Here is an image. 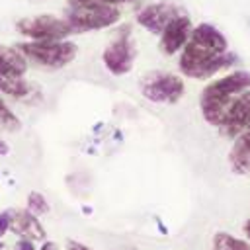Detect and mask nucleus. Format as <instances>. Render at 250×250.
<instances>
[{
    "instance_id": "obj_3",
    "label": "nucleus",
    "mask_w": 250,
    "mask_h": 250,
    "mask_svg": "<svg viewBox=\"0 0 250 250\" xmlns=\"http://www.w3.org/2000/svg\"><path fill=\"white\" fill-rule=\"evenodd\" d=\"M18 51L31 62L47 68H62L74 61L78 47L66 39L53 41H23L16 45Z\"/></svg>"
},
{
    "instance_id": "obj_24",
    "label": "nucleus",
    "mask_w": 250,
    "mask_h": 250,
    "mask_svg": "<svg viewBox=\"0 0 250 250\" xmlns=\"http://www.w3.org/2000/svg\"><path fill=\"white\" fill-rule=\"evenodd\" d=\"M8 150H10V148H8V145L0 139V154H8Z\"/></svg>"
},
{
    "instance_id": "obj_4",
    "label": "nucleus",
    "mask_w": 250,
    "mask_h": 250,
    "mask_svg": "<svg viewBox=\"0 0 250 250\" xmlns=\"http://www.w3.org/2000/svg\"><path fill=\"white\" fill-rule=\"evenodd\" d=\"M16 29L27 37V41H53V39H66L74 33L70 21L66 18H59L53 14H39L21 18L16 23Z\"/></svg>"
},
{
    "instance_id": "obj_11",
    "label": "nucleus",
    "mask_w": 250,
    "mask_h": 250,
    "mask_svg": "<svg viewBox=\"0 0 250 250\" xmlns=\"http://www.w3.org/2000/svg\"><path fill=\"white\" fill-rule=\"evenodd\" d=\"M236 98H238V94L236 96H227V98H201V113H203V119L207 123H211L213 127H221L225 123V119L229 117V113H230Z\"/></svg>"
},
{
    "instance_id": "obj_6",
    "label": "nucleus",
    "mask_w": 250,
    "mask_h": 250,
    "mask_svg": "<svg viewBox=\"0 0 250 250\" xmlns=\"http://www.w3.org/2000/svg\"><path fill=\"white\" fill-rule=\"evenodd\" d=\"M191 29H193L191 27V20L188 16H184V14H178L164 27V31L160 33V43H158L160 51L164 55H176V53H180L186 47V43H188V39L191 35Z\"/></svg>"
},
{
    "instance_id": "obj_18",
    "label": "nucleus",
    "mask_w": 250,
    "mask_h": 250,
    "mask_svg": "<svg viewBox=\"0 0 250 250\" xmlns=\"http://www.w3.org/2000/svg\"><path fill=\"white\" fill-rule=\"evenodd\" d=\"M0 127L2 129H10V131H16L20 127V119L12 113V109L4 104L2 98H0Z\"/></svg>"
},
{
    "instance_id": "obj_17",
    "label": "nucleus",
    "mask_w": 250,
    "mask_h": 250,
    "mask_svg": "<svg viewBox=\"0 0 250 250\" xmlns=\"http://www.w3.org/2000/svg\"><path fill=\"white\" fill-rule=\"evenodd\" d=\"M27 211H31L35 217H37V215H43V213L49 211V203H47V199H45L41 193L31 191V193L27 195Z\"/></svg>"
},
{
    "instance_id": "obj_12",
    "label": "nucleus",
    "mask_w": 250,
    "mask_h": 250,
    "mask_svg": "<svg viewBox=\"0 0 250 250\" xmlns=\"http://www.w3.org/2000/svg\"><path fill=\"white\" fill-rule=\"evenodd\" d=\"M10 229L27 240L45 238V230L31 211H10Z\"/></svg>"
},
{
    "instance_id": "obj_10",
    "label": "nucleus",
    "mask_w": 250,
    "mask_h": 250,
    "mask_svg": "<svg viewBox=\"0 0 250 250\" xmlns=\"http://www.w3.org/2000/svg\"><path fill=\"white\" fill-rule=\"evenodd\" d=\"M178 16L176 8L168 2H156V4H148L145 6L139 14H137V23L143 25L145 29H148L150 33H162L164 27Z\"/></svg>"
},
{
    "instance_id": "obj_1",
    "label": "nucleus",
    "mask_w": 250,
    "mask_h": 250,
    "mask_svg": "<svg viewBox=\"0 0 250 250\" xmlns=\"http://www.w3.org/2000/svg\"><path fill=\"white\" fill-rule=\"evenodd\" d=\"M227 37L211 23H199L191 29V35L186 43V47L182 49L180 55V70L182 74H186L188 78H191V74L209 59L229 51L227 49Z\"/></svg>"
},
{
    "instance_id": "obj_14",
    "label": "nucleus",
    "mask_w": 250,
    "mask_h": 250,
    "mask_svg": "<svg viewBox=\"0 0 250 250\" xmlns=\"http://www.w3.org/2000/svg\"><path fill=\"white\" fill-rule=\"evenodd\" d=\"M230 162L236 172L240 174L250 172V129H246L242 135L236 137L234 146L230 150Z\"/></svg>"
},
{
    "instance_id": "obj_25",
    "label": "nucleus",
    "mask_w": 250,
    "mask_h": 250,
    "mask_svg": "<svg viewBox=\"0 0 250 250\" xmlns=\"http://www.w3.org/2000/svg\"><path fill=\"white\" fill-rule=\"evenodd\" d=\"M244 234H246V236L250 238V219H248V221L244 223Z\"/></svg>"
},
{
    "instance_id": "obj_19",
    "label": "nucleus",
    "mask_w": 250,
    "mask_h": 250,
    "mask_svg": "<svg viewBox=\"0 0 250 250\" xmlns=\"http://www.w3.org/2000/svg\"><path fill=\"white\" fill-rule=\"evenodd\" d=\"M8 229H10V211L0 213V236H4Z\"/></svg>"
},
{
    "instance_id": "obj_2",
    "label": "nucleus",
    "mask_w": 250,
    "mask_h": 250,
    "mask_svg": "<svg viewBox=\"0 0 250 250\" xmlns=\"http://www.w3.org/2000/svg\"><path fill=\"white\" fill-rule=\"evenodd\" d=\"M68 14L66 20L70 21L74 33L92 31V29H104L119 21L121 10L113 4L104 2H68Z\"/></svg>"
},
{
    "instance_id": "obj_7",
    "label": "nucleus",
    "mask_w": 250,
    "mask_h": 250,
    "mask_svg": "<svg viewBox=\"0 0 250 250\" xmlns=\"http://www.w3.org/2000/svg\"><path fill=\"white\" fill-rule=\"evenodd\" d=\"M102 59H104L105 68L111 74L121 76V74H127L133 68L135 49H133V45H131V41L127 37H119V39H115L113 43H109L104 49Z\"/></svg>"
},
{
    "instance_id": "obj_8",
    "label": "nucleus",
    "mask_w": 250,
    "mask_h": 250,
    "mask_svg": "<svg viewBox=\"0 0 250 250\" xmlns=\"http://www.w3.org/2000/svg\"><path fill=\"white\" fill-rule=\"evenodd\" d=\"M250 88V72L248 70H232L225 76H219L211 80L203 92L201 98H227V96H236L244 90Z\"/></svg>"
},
{
    "instance_id": "obj_22",
    "label": "nucleus",
    "mask_w": 250,
    "mask_h": 250,
    "mask_svg": "<svg viewBox=\"0 0 250 250\" xmlns=\"http://www.w3.org/2000/svg\"><path fill=\"white\" fill-rule=\"evenodd\" d=\"M68 250H92V248H88V246H84V244H80V242L68 240Z\"/></svg>"
},
{
    "instance_id": "obj_16",
    "label": "nucleus",
    "mask_w": 250,
    "mask_h": 250,
    "mask_svg": "<svg viewBox=\"0 0 250 250\" xmlns=\"http://www.w3.org/2000/svg\"><path fill=\"white\" fill-rule=\"evenodd\" d=\"M213 250H250V244L229 232H217L213 238Z\"/></svg>"
},
{
    "instance_id": "obj_21",
    "label": "nucleus",
    "mask_w": 250,
    "mask_h": 250,
    "mask_svg": "<svg viewBox=\"0 0 250 250\" xmlns=\"http://www.w3.org/2000/svg\"><path fill=\"white\" fill-rule=\"evenodd\" d=\"M68 2H84V0H68ZM86 2H104V4H123V2H135V0H86Z\"/></svg>"
},
{
    "instance_id": "obj_13",
    "label": "nucleus",
    "mask_w": 250,
    "mask_h": 250,
    "mask_svg": "<svg viewBox=\"0 0 250 250\" xmlns=\"http://www.w3.org/2000/svg\"><path fill=\"white\" fill-rule=\"evenodd\" d=\"M27 70V59L18 51V47L0 45V74L23 76Z\"/></svg>"
},
{
    "instance_id": "obj_23",
    "label": "nucleus",
    "mask_w": 250,
    "mask_h": 250,
    "mask_svg": "<svg viewBox=\"0 0 250 250\" xmlns=\"http://www.w3.org/2000/svg\"><path fill=\"white\" fill-rule=\"evenodd\" d=\"M41 250H59V248H57V246H55V242H45V244H43V248H41Z\"/></svg>"
},
{
    "instance_id": "obj_9",
    "label": "nucleus",
    "mask_w": 250,
    "mask_h": 250,
    "mask_svg": "<svg viewBox=\"0 0 250 250\" xmlns=\"http://www.w3.org/2000/svg\"><path fill=\"white\" fill-rule=\"evenodd\" d=\"M219 129L223 131V135H227L230 139H236L246 129H250V88L244 90L242 94H238L229 117L225 119V123Z\"/></svg>"
},
{
    "instance_id": "obj_15",
    "label": "nucleus",
    "mask_w": 250,
    "mask_h": 250,
    "mask_svg": "<svg viewBox=\"0 0 250 250\" xmlns=\"http://www.w3.org/2000/svg\"><path fill=\"white\" fill-rule=\"evenodd\" d=\"M0 92L6 94V96H10V98L21 100V98L29 96L31 86H29V82L23 76H18V74H0Z\"/></svg>"
},
{
    "instance_id": "obj_20",
    "label": "nucleus",
    "mask_w": 250,
    "mask_h": 250,
    "mask_svg": "<svg viewBox=\"0 0 250 250\" xmlns=\"http://www.w3.org/2000/svg\"><path fill=\"white\" fill-rule=\"evenodd\" d=\"M16 250H35V246H33V242H31V240L21 238V240L16 244Z\"/></svg>"
},
{
    "instance_id": "obj_5",
    "label": "nucleus",
    "mask_w": 250,
    "mask_h": 250,
    "mask_svg": "<svg viewBox=\"0 0 250 250\" xmlns=\"http://www.w3.org/2000/svg\"><path fill=\"white\" fill-rule=\"evenodd\" d=\"M184 90V80L172 72H150L141 80V94L154 104H176Z\"/></svg>"
}]
</instances>
